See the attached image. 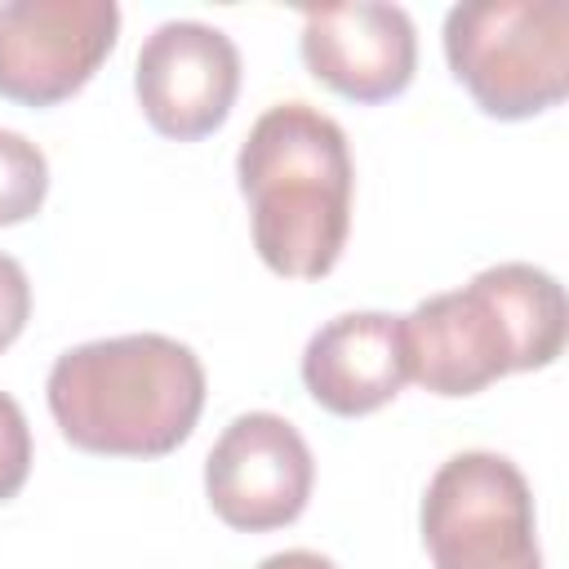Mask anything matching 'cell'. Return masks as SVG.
I'll return each instance as SVG.
<instances>
[{"mask_svg":"<svg viewBox=\"0 0 569 569\" xmlns=\"http://www.w3.org/2000/svg\"><path fill=\"white\" fill-rule=\"evenodd\" d=\"M27 320H31V280L18 258L0 253V351L13 347Z\"/></svg>","mask_w":569,"mask_h":569,"instance_id":"cell-13","label":"cell"},{"mask_svg":"<svg viewBox=\"0 0 569 569\" xmlns=\"http://www.w3.org/2000/svg\"><path fill=\"white\" fill-rule=\"evenodd\" d=\"M236 182L249 204L253 249L276 276L320 280L338 267L356 169L333 116L311 102L267 107L236 151Z\"/></svg>","mask_w":569,"mask_h":569,"instance_id":"cell-1","label":"cell"},{"mask_svg":"<svg viewBox=\"0 0 569 569\" xmlns=\"http://www.w3.org/2000/svg\"><path fill=\"white\" fill-rule=\"evenodd\" d=\"M418 525L436 569H542L529 480L502 453L467 449L440 462Z\"/></svg>","mask_w":569,"mask_h":569,"instance_id":"cell-5","label":"cell"},{"mask_svg":"<svg viewBox=\"0 0 569 569\" xmlns=\"http://www.w3.org/2000/svg\"><path fill=\"white\" fill-rule=\"evenodd\" d=\"M445 62L493 120H529L569 93L565 0H467L445 13Z\"/></svg>","mask_w":569,"mask_h":569,"instance_id":"cell-4","label":"cell"},{"mask_svg":"<svg viewBox=\"0 0 569 569\" xmlns=\"http://www.w3.org/2000/svg\"><path fill=\"white\" fill-rule=\"evenodd\" d=\"M316 458L302 431L267 409L240 413L204 458V493L222 525L240 533L284 529L307 511Z\"/></svg>","mask_w":569,"mask_h":569,"instance_id":"cell-7","label":"cell"},{"mask_svg":"<svg viewBox=\"0 0 569 569\" xmlns=\"http://www.w3.org/2000/svg\"><path fill=\"white\" fill-rule=\"evenodd\" d=\"M133 93L147 124L173 142L209 138L240 93V53L227 31L191 18L160 22L133 62Z\"/></svg>","mask_w":569,"mask_h":569,"instance_id":"cell-8","label":"cell"},{"mask_svg":"<svg viewBox=\"0 0 569 569\" xmlns=\"http://www.w3.org/2000/svg\"><path fill=\"white\" fill-rule=\"evenodd\" d=\"M27 471H31V427L22 405L9 391H0V502H9L27 485Z\"/></svg>","mask_w":569,"mask_h":569,"instance_id":"cell-12","label":"cell"},{"mask_svg":"<svg viewBox=\"0 0 569 569\" xmlns=\"http://www.w3.org/2000/svg\"><path fill=\"white\" fill-rule=\"evenodd\" d=\"M44 196H49L44 151L31 138L0 129V227H18V222L36 218Z\"/></svg>","mask_w":569,"mask_h":569,"instance_id":"cell-11","label":"cell"},{"mask_svg":"<svg viewBox=\"0 0 569 569\" xmlns=\"http://www.w3.org/2000/svg\"><path fill=\"white\" fill-rule=\"evenodd\" d=\"M565 289L533 262H498L400 316L405 369L431 396H476L565 351Z\"/></svg>","mask_w":569,"mask_h":569,"instance_id":"cell-3","label":"cell"},{"mask_svg":"<svg viewBox=\"0 0 569 569\" xmlns=\"http://www.w3.org/2000/svg\"><path fill=\"white\" fill-rule=\"evenodd\" d=\"M258 569H338L329 556H320V551H307V547H293V551H276V556H267Z\"/></svg>","mask_w":569,"mask_h":569,"instance_id":"cell-14","label":"cell"},{"mask_svg":"<svg viewBox=\"0 0 569 569\" xmlns=\"http://www.w3.org/2000/svg\"><path fill=\"white\" fill-rule=\"evenodd\" d=\"M409 382L400 316L342 311L325 320L302 347V387L338 418H365L400 396Z\"/></svg>","mask_w":569,"mask_h":569,"instance_id":"cell-10","label":"cell"},{"mask_svg":"<svg viewBox=\"0 0 569 569\" xmlns=\"http://www.w3.org/2000/svg\"><path fill=\"white\" fill-rule=\"evenodd\" d=\"M58 431L98 458H164L204 409V365L169 333H120L62 351L44 382Z\"/></svg>","mask_w":569,"mask_h":569,"instance_id":"cell-2","label":"cell"},{"mask_svg":"<svg viewBox=\"0 0 569 569\" xmlns=\"http://www.w3.org/2000/svg\"><path fill=\"white\" fill-rule=\"evenodd\" d=\"M120 36L116 0H4L0 98L53 107L80 93Z\"/></svg>","mask_w":569,"mask_h":569,"instance_id":"cell-6","label":"cell"},{"mask_svg":"<svg viewBox=\"0 0 569 569\" xmlns=\"http://www.w3.org/2000/svg\"><path fill=\"white\" fill-rule=\"evenodd\" d=\"M307 71L351 102H387L409 89L418 36L400 4H325L302 13Z\"/></svg>","mask_w":569,"mask_h":569,"instance_id":"cell-9","label":"cell"}]
</instances>
